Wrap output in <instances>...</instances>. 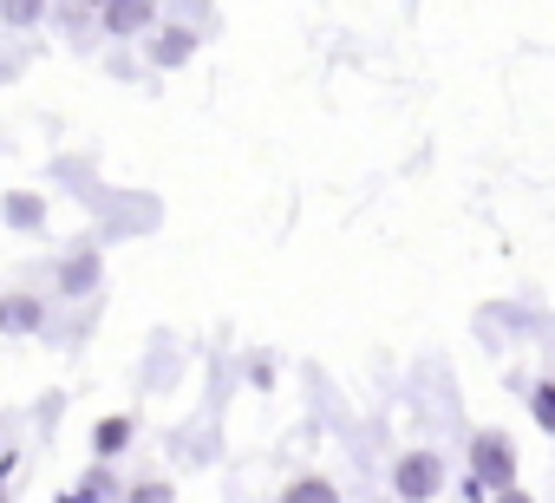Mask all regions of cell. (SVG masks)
I'll return each instance as SVG.
<instances>
[{"mask_svg":"<svg viewBox=\"0 0 555 503\" xmlns=\"http://www.w3.org/2000/svg\"><path fill=\"white\" fill-rule=\"evenodd\" d=\"M470 470H477V483H490V490H516V444H509L503 431H477V438H470Z\"/></svg>","mask_w":555,"mask_h":503,"instance_id":"6da1fadb","label":"cell"},{"mask_svg":"<svg viewBox=\"0 0 555 503\" xmlns=\"http://www.w3.org/2000/svg\"><path fill=\"white\" fill-rule=\"evenodd\" d=\"M438 483H444V464H438L431 451H412V457H399V464H392V490H399L405 503H431V496H438Z\"/></svg>","mask_w":555,"mask_h":503,"instance_id":"7a4b0ae2","label":"cell"},{"mask_svg":"<svg viewBox=\"0 0 555 503\" xmlns=\"http://www.w3.org/2000/svg\"><path fill=\"white\" fill-rule=\"evenodd\" d=\"M0 327H8V334H34L40 327V301L34 295H8V301H0Z\"/></svg>","mask_w":555,"mask_h":503,"instance_id":"3957f363","label":"cell"},{"mask_svg":"<svg viewBox=\"0 0 555 503\" xmlns=\"http://www.w3.org/2000/svg\"><path fill=\"white\" fill-rule=\"evenodd\" d=\"M282 503H340V496H334V483H327V477H301V483H288V496H282Z\"/></svg>","mask_w":555,"mask_h":503,"instance_id":"277c9868","label":"cell"},{"mask_svg":"<svg viewBox=\"0 0 555 503\" xmlns=\"http://www.w3.org/2000/svg\"><path fill=\"white\" fill-rule=\"evenodd\" d=\"M105 27L112 34H144L151 27V8H105Z\"/></svg>","mask_w":555,"mask_h":503,"instance_id":"5b68a950","label":"cell"},{"mask_svg":"<svg viewBox=\"0 0 555 503\" xmlns=\"http://www.w3.org/2000/svg\"><path fill=\"white\" fill-rule=\"evenodd\" d=\"M40 216H47V203H40V196H27V190H14V196H8V222H21V229H34Z\"/></svg>","mask_w":555,"mask_h":503,"instance_id":"8992f818","label":"cell"},{"mask_svg":"<svg viewBox=\"0 0 555 503\" xmlns=\"http://www.w3.org/2000/svg\"><path fill=\"white\" fill-rule=\"evenodd\" d=\"M125 444H131V418H105L99 425V457H118Z\"/></svg>","mask_w":555,"mask_h":503,"instance_id":"52a82bcc","label":"cell"},{"mask_svg":"<svg viewBox=\"0 0 555 503\" xmlns=\"http://www.w3.org/2000/svg\"><path fill=\"white\" fill-rule=\"evenodd\" d=\"M92 282H99V256H92V248H86L79 262H66V288L79 295V288H92Z\"/></svg>","mask_w":555,"mask_h":503,"instance_id":"ba28073f","label":"cell"},{"mask_svg":"<svg viewBox=\"0 0 555 503\" xmlns=\"http://www.w3.org/2000/svg\"><path fill=\"white\" fill-rule=\"evenodd\" d=\"M190 47H196L190 34H164V40H157V66H183V60H190Z\"/></svg>","mask_w":555,"mask_h":503,"instance_id":"9c48e42d","label":"cell"},{"mask_svg":"<svg viewBox=\"0 0 555 503\" xmlns=\"http://www.w3.org/2000/svg\"><path fill=\"white\" fill-rule=\"evenodd\" d=\"M529 412H535V425H555V386H535L529 392Z\"/></svg>","mask_w":555,"mask_h":503,"instance_id":"30bf717a","label":"cell"},{"mask_svg":"<svg viewBox=\"0 0 555 503\" xmlns=\"http://www.w3.org/2000/svg\"><path fill=\"white\" fill-rule=\"evenodd\" d=\"M131 503H170V483H144V490H131Z\"/></svg>","mask_w":555,"mask_h":503,"instance_id":"8fae6325","label":"cell"},{"mask_svg":"<svg viewBox=\"0 0 555 503\" xmlns=\"http://www.w3.org/2000/svg\"><path fill=\"white\" fill-rule=\"evenodd\" d=\"M14 464H21V457H0V503H8V483H14Z\"/></svg>","mask_w":555,"mask_h":503,"instance_id":"7c38bea8","label":"cell"},{"mask_svg":"<svg viewBox=\"0 0 555 503\" xmlns=\"http://www.w3.org/2000/svg\"><path fill=\"white\" fill-rule=\"evenodd\" d=\"M496 503H535V496H522V490H496Z\"/></svg>","mask_w":555,"mask_h":503,"instance_id":"4fadbf2b","label":"cell"}]
</instances>
